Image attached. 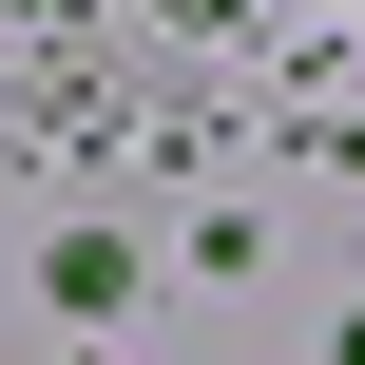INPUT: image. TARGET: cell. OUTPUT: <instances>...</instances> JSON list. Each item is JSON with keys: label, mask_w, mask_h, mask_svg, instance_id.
<instances>
[{"label": "cell", "mask_w": 365, "mask_h": 365, "mask_svg": "<svg viewBox=\"0 0 365 365\" xmlns=\"http://www.w3.org/2000/svg\"><path fill=\"white\" fill-rule=\"evenodd\" d=\"M346 365H365V308H346Z\"/></svg>", "instance_id": "6da1fadb"}]
</instances>
